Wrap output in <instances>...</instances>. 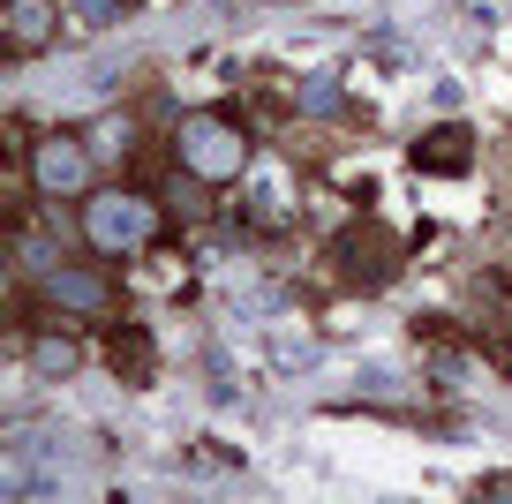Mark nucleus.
Here are the masks:
<instances>
[{
    "mask_svg": "<svg viewBox=\"0 0 512 504\" xmlns=\"http://www.w3.org/2000/svg\"><path fill=\"white\" fill-rule=\"evenodd\" d=\"M174 151H181V174H196V181H234L241 174V128L234 121H219V113H189V121L174 128Z\"/></svg>",
    "mask_w": 512,
    "mask_h": 504,
    "instance_id": "obj_1",
    "label": "nucleus"
},
{
    "mask_svg": "<svg viewBox=\"0 0 512 504\" xmlns=\"http://www.w3.org/2000/svg\"><path fill=\"white\" fill-rule=\"evenodd\" d=\"M83 234H91L98 256H136L151 241V204H136V196H91Z\"/></svg>",
    "mask_w": 512,
    "mask_h": 504,
    "instance_id": "obj_2",
    "label": "nucleus"
},
{
    "mask_svg": "<svg viewBox=\"0 0 512 504\" xmlns=\"http://www.w3.org/2000/svg\"><path fill=\"white\" fill-rule=\"evenodd\" d=\"M31 174H38L46 196H83V189H91V158H83L76 136H46L38 158H31Z\"/></svg>",
    "mask_w": 512,
    "mask_h": 504,
    "instance_id": "obj_3",
    "label": "nucleus"
},
{
    "mask_svg": "<svg viewBox=\"0 0 512 504\" xmlns=\"http://www.w3.org/2000/svg\"><path fill=\"white\" fill-rule=\"evenodd\" d=\"M460 166H475V128L467 121H445L415 143V174H460Z\"/></svg>",
    "mask_w": 512,
    "mask_h": 504,
    "instance_id": "obj_4",
    "label": "nucleus"
},
{
    "mask_svg": "<svg viewBox=\"0 0 512 504\" xmlns=\"http://www.w3.org/2000/svg\"><path fill=\"white\" fill-rule=\"evenodd\" d=\"M0 38H8V53L53 46V0H8L0 8Z\"/></svg>",
    "mask_w": 512,
    "mask_h": 504,
    "instance_id": "obj_5",
    "label": "nucleus"
},
{
    "mask_svg": "<svg viewBox=\"0 0 512 504\" xmlns=\"http://www.w3.org/2000/svg\"><path fill=\"white\" fill-rule=\"evenodd\" d=\"M46 301H61V309H98V301H106V279H98V271H76V264H53Z\"/></svg>",
    "mask_w": 512,
    "mask_h": 504,
    "instance_id": "obj_6",
    "label": "nucleus"
},
{
    "mask_svg": "<svg viewBox=\"0 0 512 504\" xmlns=\"http://www.w3.org/2000/svg\"><path fill=\"white\" fill-rule=\"evenodd\" d=\"M384 226H354V234H347V271H354V279H369V286H377V279H392V249H384Z\"/></svg>",
    "mask_w": 512,
    "mask_h": 504,
    "instance_id": "obj_7",
    "label": "nucleus"
},
{
    "mask_svg": "<svg viewBox=\"0 0 512 504\" xmlns=\"http://www.w3.org/2000/svg\"><path fill=\"white\" fill-rule=\"evenodd\" d=\"M249 196H256V204H264V211H272V219H279V211L294 204V196H287V181H279V166H264V174H249Z\"/></svg>",
    "mask_w": 512,
    "mask_h": 504,
    "instance_id": "obj_8",
    "label": "nucleus"
},
{
    "mask_svg": "<svg viewBox=\"0 0 512 504\" xmlns=\"http://www.w3.org/2000/svg\"><path fill=\"white\" fill-rule=\"evenodd\" d=\"M144 354H151V339H144V331H121V362H128V377H144Z\"/></svg>",
    "mask_w": 512,
    "mask_h": 504,
    "instance_id": "obj_9",
    "label": "nucleus"
},
{
    "mask_svg": "<svg viewBox=\"0 0 512 504\" xmlns=\"http://www.w3.org/2000/svg\"><path fill=\"white\" fill-rule=\"evenodd\" d=\"M83 16H91V23H106V16H121V0H83Z\"/></svg>",
    "mask_w": 512,
    "mask_h": 504,
    "instance_id": "obj_10",
    "label": "nucleus"
}]
</instances>
